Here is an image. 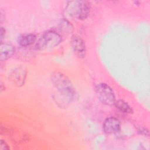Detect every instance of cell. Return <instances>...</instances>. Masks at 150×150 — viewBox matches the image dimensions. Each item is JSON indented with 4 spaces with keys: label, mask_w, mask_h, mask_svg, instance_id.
<instances>
[{
    "label": "cell",
    "mask_w": 150,
    "mask_h": 150,
    "mask_svg": "<svg viewBox=\"0 0 150 150\" xmlns=\"http://www.w3.org/2000/svg\"><path fill=\"white\" fill-rule=\"evenodd\" d=\"M51 80L54 87L67 103L71 102L75 96V91L70 80L63 74L55 71L51 76Z\"/></svg>",
    "instance_id": "cell-1"
},
{
    "label": "cell",
    "mask_w": 150,
    "mask_h": 150,
    "mask_svg": "<svg viewBox=\"0 0 150 150\" xmlns=\"http://www.w3.org/2000/svg\"><path fill=\"white\" fill-rule=\"evenodd\" d=\"M90 11V4L84 1H71L65 9L66 14L73 19H85Z\"/></svg>",
    "instance_id": "cell-2"
},
{
    "label": "cell",
    "mask_w": 150,
    "mask_h": 150,
    "mask_svg": "<svg viewBox=\"0 0 150 150\" xmlns=\"http://www.w3.org/2000/svg\"><path fill=\"white\" fill-rule=\"evenodd\" d=\"M62 42L61 35L54 30L45 32L39 39L36 44V49L45 50L57 46Z\"/></svg>",
    "instance_id": "cell-3"
},
{
    "label": "cell",
    "mask_w": 150,
    "mask_h": 150,
    "mask_svg": "<svg viewBox=\"0 0 150 150\" xmlns=\"http://www.w3.org/2000/svg\"><path fill=\"white\" fill-rule=\"evenodd\" d=\"M96 95L99 100L107 105H112L115 103V98L112 88L105 83H100L96 87Z\"/></svg>",
    "instance_id": "cell-4"
},
{
    "label": "cell",
    "mask_w": 150,
    "mask_h": 150,
    "mask_svg": "<svg viewBox=\"0 0 150 150\" xmlns=\"http://www.w3.org/2000/svg\"><path fill=\"white\" fill-rule=\"evenodd\" d=\"M71 46L75 54L79 58H83L86 55V45L84 40L78 35H73L71 38Z\"/></svg>",
    "instance_id": "cell-5"
},
{
    "label": "cell",
    "mask_w": 150,
    "mask_h": 150,
    "mask_svg": "<svg viewBox=\"0 0 150 150\" xmlns=\"http://www.w3.org/2000/svg\"><path fill=\"white\" fill-rule=\"evenodd\" d=\"M26 76V70L22 67H19L11 71L9 75V80L13 85L20 87L24 84Z\"/></svg>",
    "instance_id": "cell-6"
},
{
    "label": "cell",
    "mask_w": 150,
    "mask_h": 150,
    "mask_svg": "<svg viewBox=\"0 0 150 150\" xmlns=\"http://www.w3.org/2000/svg\"><path fill=\"white\" fill-rule=\"evenodd\" d=\"M103 128L105 133L114 134L119 131L120 129V122L117 118L114 117H110L105 120Z\"/></svg>",
    "instance_id": "cell-7"
},
{
    "label": "cell",
    "mask_w": 150,
    "mask_h": 150,
    "mask_svg": "<svg viewBox=\"0 0 150 150\" xmlns=\"http://www.w3.org/2000/svg\"><path fill=\"white\" fill-rule=\"evenodd\" d=\"M15 53L14 46L9 43H1L0 47V59L2 61L6 60L13 56Z\"/></svg>",
    "instance_id": "cell-8"
},
{
    "label": "cell",
    "mask_w": 150,
    "mask_h": 150,
    "mask_svg": "<svg viewBox=\"0 0 150 150\" xmlns=\"http://www.w3.org/2000/svg\"><path fill=\"white\" fill-rule=\"evenodd\" d=\"M36 37L34 34H25L18 37V43L22 47L29 46L36 41Z\"/></svg>",
    "instance_id": "cell-9"
},
{
    "label": "cell",
    "mask_w": 150,
    "mask_h": 150,
    "mask_svg": "<svg viewBox=\"0 0 150 150\" xmlns=\"http://www.w3.org/2000/svg\"><path fill=\"white\" fill-rule=\"evenodd\" d=\"M116 107L121 112L126 114H131L133 112L132 108L125 101L122 100L115 101L114 104Z\"/></svg>",
    "instance_id": "cell-10"
},
{
    "label": "cell",
    "mask_w": 150,
    "mask_h": 150,
    "mask_svg": "<svg viewBox=\"0 0 150 150\" xmlns=\"http://www.w3.org/2000/svg\"><path fill=\"white\" fill-rule=\"evenodd\" d=\"M59 27L60 28V31H63V32L65 33H70L71 32V29L72 28L71 25L70 23L66 19H63L61 21L59 25Z\"/></svg>",
    "instance_id": "cell-11"
},
{
    "label": "cell",
    "mask_w": 150,
    "mask_h": 150,
    "mask_svg": "<svg viewBox=\"0 0 150 150\" xmlns=\"http://www.w3.org/2000/svg\"><path fill=\"white\" fill-rule=\"evenodd\" d=\"M0 149L1 150H8V149H9V147L8 146V144L4 140H1Z\"/></svg>",
    "instance_id": "cell-12"
},
{
    "label": "cell",
    "mask_w": 150,
    "mask_h": 150,
    "mask_svg": "<svg viewBox=\"0 0 150 150\" xmlns=\"http://www.w3.org/2000/svg\"><path fill=\"white\" fill-rule=\"evenodd\" d=\"M138 132L144 135H149V132H148V130L146 128H139V129H138Z\"/></svg>",
    "instance_id": "cell-13"
},
{
    "label": "cell",
    "mask_w": 150,
    "mask_h": 150,
    "mask_svg": "<svg viewBox=\"0 0 150 150\" xmlns=\"http://www.w3.org/2000/svg\"><path fill=\"white\" fill-rule=\"evenodd\" d=\"M1 41L2 42V39L4 38V36H5V30L4 29V28H1Z\"/></svg>",
    "instance_id": "cell-14"
}]
</instances>
